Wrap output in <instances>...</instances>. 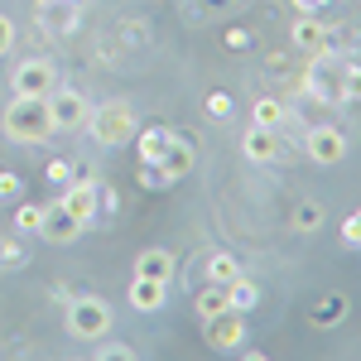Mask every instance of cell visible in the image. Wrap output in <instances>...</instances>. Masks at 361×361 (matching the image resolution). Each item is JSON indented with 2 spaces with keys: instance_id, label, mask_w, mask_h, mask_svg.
<instances>
[{
  "instance_id": "9a60e30c",
  "label": "cell",
  "mask_w": 361,
  "mask_h": 361,
  "mask_svg": "<svg viewBox=\"0 0 361 361\" xmlns=\"http://www.w3.org/2000/svg\"><path fill=\"white\" fill-rule=\"evenodd\" d=\"M347 313H352L347 294H323L318 304L308 308V323H313V328H337V323H342Z\"/></svg>"
},
{
  "instance_id": "4fadbf2b",
  "label": "cell",
  "mask_w": 361,
  "mask_h": 361,
  "mask_svg": "<svg viewBox=\"0 0 361 361\" xmlns=\"http://www.w3.org/2000/svg\"><path fill=\"white\" fill-rule=\"evenodd\" d=\"M159 164H164V173L173 178V183H178V178H188V173L197 169V145H193V140H183V135H173Z\"/></svg>"
},
{
  "instance_id": "8992f818",
  "label": "cell",
  "mask_w": 361,
  "mask_h": 361,
  "mask_svg": "<svg viewBox=\"0 0 361 361\" xmlns=\"http://www.w3.org/2000/svg\"><path fill=\"white\" fill-rule=\"evenodd\" d=\"M10 87H15V97H49L58 87V73L49 58H25L10 68Z\"/></svg>"
},
{
  "instance_id": "ac0fdd59",
  "label": "cell",
  "mask_w": 361,
  "mask_h": 361,
  "mask_svg": "<svg viewBox=\"0 0 361 361\" xmlns=\"http://www.w3.org/2000/svg\"><path fill=\"white\" fill-rule=\"evenodd\" d=\"M226 308H236V313H255L260 308V284L250 275H236L226 284Z\"/></svg>"
},
{
  "instance_id": "f546056e",
  "label": "cell",
  "mask_w": 361,
  "mask_h": 361,
  "mask_svg": "<svg viewBox=\"0 0 361 361\" xmlns=\"http://www.w3.org/2000/svg\"><path fill=\"white\" fill-rule=\"evenodd\" d=\"M202 111L212 116V121H226V116H231V97H226V92H207V97H202Z\"/></svg>"
},
{
  "instance_id": "6da1fadb",
  "label": "cell",
  "mask_w": 361,
  "mask_h": 361,
  "mask_svg": "<svg viewBox=\"0 0 361 361\" xmlns=\"http://www.w3.org/2000/svg\"><path fill=\"white\" fill-rule=\"evenodd\" d=\"M0 130H5L10 145H44V140L54 135V121H49L44 97H15L0 111Z\"/></svg>"
},
{
  "instance_id": "836d02e7",
  "label": "cell",
  "mask_w": 361,
  "mask_h": 361,
  "mask_svg": "<svg viewBox=\"0 0 361 361\" xmlns=\"http://www.w3.org/2000/svg\"><path fill=\"white\" fill-rule=\"evenodd\" d=\"M68 173H73L68 159H54V164H49V178H54V183H68Z\"/></svg>"
},
{
  "instance_id": "ba28073f",
  "label": "cell",
  "mask_w": 361,
  "mask_h": 361,
  "mask_svg": "<svg viewBox=\"0 0 361 361\" xmlns=\"http://www.w3.org/2000/svg\"><path fill=\"white\" fill-rule=\"evenodd\" d=\"M289 44H294V54H304V58L333 54V29L323 25L318 15H299V20L289 25Z\"/></svg>"
},
{
  "instance_id": "d6986e66",
  "label": "cell",
  "mask_w": 361,
  "mask_h": 361,
  "mask_svg": "<svg viewBox=\"0 0 361 361\" xmlns=\"http://www.w3.org/2000/svg\"><path fill=\"white\" fill-rule=\"evenodd\" d=\"M289 121V106L275 102V97H255L250 102V126H260V130H279Z\"/></svg>"
},
{
  "instance_id": "9c48e42d",
  "label": "cell",
  "mask_w": 361,
  "mask_h": 361,
  "mask_svg": "<svg viewBox=\"0 0 361 361\" xmlns=\"http://www.w3.org/2000/svg\"><path fill=\"white\" fill-rule=\"evenodd\" d=\"M304 149H308V159L313 164H323V169H333L347 159V135L337 130V126H313L304 135Z\"/></svg>"
},
{
  "instance_id": "277c9868",
  "label": "cell",
  "mask_w": 361,
  "mask_h": 361,
  "mask_svg": "<svg viewBox=\"0 0 361 361\" xmlns=\"http://www.w3.org/2000/svg\"><path fill=\"white\" fill-rule=\"evenodd\" d=\"M304 97L308 102H318V106H337L342 102V63L333 68V54H318V58H308V68H304Z\"/></svg>"
},
{
  "instance_id": "44dd1931",
  "label": "cell",
  "mask_w": 361,
  "mask_h": 361,
  "mask_svg": "<svg viewBox=\"0 0 361 361\" xmlns=\"http://www.w3.org/2000/svg\"><path fill=\"white\" fill-rule=\"evenodd\" d=\"M236 275H246V270H241V260L231 250H212L207 255V284H231Z\"/></svg>"
},
{
  "instance_id": "7c38bea8",
  "label": "cell",
  "mask_w": 361,
  "mask_h": 361,
  "mask_svg": "<svg viewBox=\"0 0 361 361\" xmlns=\"http://www.w3.org/2000/svg\"><path fill=\"white\" fill-rule=\"evenodd\" d=\"M241 154H246L250 164H275L279 154H284V145H279V130H260V126H250L246 140H241Z\"/></svg>"
},
{
  "instance_id": "4dcf8cb0",
  "label": "cell",
  "mask_w": 361,
  "mask_h": 361,
  "mask_svg": "<svg viewBox=\"0 0 361 361\" xmlns=\"http://www.w3.org/2000/svg\"><path fill=\"white\" fill-rule=\"evenodd\" d=\"M342 241L352 250H361V207L352 212V217H342Z\"/></svg>"
},
{
  "instance_id": "ffe728a7",
  "label": "cell",
  "mask_w": 361,
  "mask_h": 361,
  "mask_svg": "<svg viewBox=\"0 0 361 361\" xmlns=\"http://www.w3.org/2000/svg\"><path fill=\"white\" fill-rule=\"evenodd\" d=\"M39 15H44L49 34H73L78 29V5H68V0H49Z\"/></svg>"
},
{
  "instance_id": "5bb4252c",
  "label": "cell",
  "mask_w": 361,
  "mask_h": 361,
  "mask_svg": "<svg viewBox=\"0 0 361 361\" xmlns=\"http://www.w3.org/2000/svg\"><path fill=\"white\" fill-rule=\"evenodd\" d=\"M164 304H169V284L164 279H145V275L130 279V308H135V313H159Z\"/></svg>"
},
{
  "instance_id": "603a6c76",
  "label": "cell",
  "mask_w": 361,
  "mask_h": 361,
  "mask_svg": "<svg viewBox=\"0 0 361 361\" xmlns=\"http://www.w3.org/2000/svg\"><path fill=\"white\" fill-rule=\"evenodd\" d=\"M29 265V250L20 241V231L15 236H0V270H25Z\"/></svg>"
},
{
  "instance_id": "8fae6325",
  "label": "cell",
  "mask_w": 361,
  "mask_h": 361,
  "mask_svg": "<svg viewBox=\"0 0 361 361\" xmlns=\"http://www.w3.org/2000/svg\"><path fill=\"white\" fill-rule=\"evenodd\" d=\"M39 236L54 241V246H68V241L82 236V222H78L63 202H49V207H44V222H39Z\"/></svg>"
},
{
  "instance_id": "52a82bcc",
  "label": "cell",
  "mask_w": 361,
  "mask_h": 361,
  "mask_svg": "<svg viewBox=\"0 0 361 361\" xmlns=\"http://www.w3.org/2000/svg\"><path fill=\"white\" fill-rule=\"evenodd\" d=\"M202 337H207V347H217V352H236V347L246 342V313L222 308V313L202 318Z\"/></svg>"
},
{
  "instance_id": "83f0119b",
  "label": "cell",
  "mask_w": 361,
  "mask_h": 361,
  "mask_svg": "<svg viewBox=\"0 0 361 361\" xmlns=\"http://www.w3.org/2000/svg\"><path fill=\"white\" fill-rule=\"evenodd\" d=\"M0 197H5V202H20V197H25V178H20L15 169H0Z\"/></svg>"
},
{
  "instance_id": "2e32d148",
  "label": "cell",
  "mask_w": 361,
  "mask_h": 361,
  "mask_svg": "<svg viewBox=\"0 0 361 361\" xmlns=\"http://www.w3.org/2000/svg\"><path fill=\"white\" fill-rule=\"evenodd\" d=\"M135 275H145V279H173V255H169L164 246H149V250H140L135 255Z\"/></svg>"
},
{
  "instance_id": "d590c367",
  "label": "cell",
  "mask_w": 361,
  "mask_h": 361,
  "mask_svg": "<svg viewBox=\"0 0 361 361\" xmlns=\"http://www.w3.org/2000/svg\"><path fill=\"white\" fill-rule=\"evenodd\" d=\"M68 5H87V0H68Z\"/></svg>"
},
{
  "instance_id": "7a4b0ae2",
  "label": "cell",
  "mask_w": 361,
  "mask_h": 361,
  "mask_svg": "<svg viewBox=\"0 0 361 361\" xmlns=\"http://www.w3.org/2000/svg\"><path fill=\"white\" fill-rule=\"evenodd\" d=\"M87 130H92V140H97V145L116 149V145L135 140L140 126H135L130 102H102V106H92V111H87Z\"/></svg>"
},
{
  "instance_id": "1f68e13d",
  "label": "cell",
  "mask_w": 361,
  "mask_h": 361,
  "mask_svg": "<svg viewBox=\"0 0 361 361\" xmlns=\"http://www.w3.org/2000/svg\"><path fill=\"white\" fill-rule=\"evenodd\" d=\"M10 49H15V20H10V15H0V58L10 54Z\"/></svg>"
},
{
  "instance_id": "30bf717a",
  "label": "cell",
  "mask_w": 361,
  "mask_h": 361,
  "mask_svg": "<svg viewBox=\"0 0 361 361\" xmlns=\"http://www.w3.org/2000/svg\"><path fill=\"white\" fill-rule=\"evenodd\" d=\"M73 217L82 226L97 222V212H102V193H97V183H87V178H73V183H63V197H58Z\"/></svg>"
},
{
  "instance_id": "4316f807",
  "label": "cell",
  "mask_w": 361,
  "mask_h": 361,
  "mask_svg": "<svg viewBox=\"0 0 361 361\" xmlns=\"http://www.w3.org/2000/svg\"><path fill=\"white\" fill-rule=\"evenodd\" d=\"M342 102H361V63H342Z\"/></svg>"
},
{
  "instance_id": "3957f363",
  "label": "cell",
  "mask_w": 361,
  "mask_h": 361,
  "mask_svg": "<svg viewBox=\"0 0 361 361\" xmlns=\"http://www.w3.org/2000/svg\"><path fill=\"white\" fill-rule=\"evenodd\" d=\"M116 323V313L106 299H97V294H78L73 304H68V333L78 337V342H97V337H106Z\"/></svg>"
},
{
  "instance_id": "e0dca14e",
  "label": "cell",
  "mask_w": 361,
  "mask_h": 361,
  "mask_svg": "<svg viewBox=\"0 0 361 361\" xmlns=\"http://www.w3.org/2000/svg\"><path fill=\"white\" fill-rule=\"evenodd\" d=\"M135 145H140V164H159L169 149V140H173V130L169 126H145V130H135Z\"/></svg>"
},
{
  "instance_id": "e575fe53",
  "label": "cell",
  "mask_w": 361,
  "mask_h": 361,
  "mask_svg": "<svg viewBox=\"0 0 361 361\" xmlns=\"http://www.w3.org/2000/svg\"><path fill=\"white\" fill-rule=\"evenodd\" d=\"M289 5H294V10H299V15H318V10H323V5H328V0H289Z\"/></svg>"
},
{
  "instance_id": "484cf974",
  "label": "cell",
  "mask_w": 361,
  "mask_h": 361,
  "mask_svg": "<svg viewBox=\"0 0 361 361\" xmlns=\"http://www.w3.org/2000/svg\"><path fill=\"white\" fill-rule=\"evenodd\" d=\"M97 361H135V347L111 342V333H106V337H97Z\"/></svg>"
},
{
  "instance_id": "5b68a950",
  "label": "cell",
  "mask_w": 361,
  "mask_h": 361,
  "mask_svg": "<svg viewBox=\"0 0 361 361\" xmlns=\"http://www.w3.org/2000/svg\"><path fill=\"white\" fill-rule=\"evenodd\" d=\"M44 106H49L54 130H82V126H87V111H92V102H87L78 87H54V92L44 97Z\"/></svg>"
},
{
  "instance_id": "d4e9b609",
  "label": "cell",
  "mask_w": 361,
  "mask_h": 361,
  "mask_svg": "<svg viewBox=\"0 0 361 361\" xmlns=\"http://www.w3.org/2000/svg\"><path fill=\"white\" fill-rule=\"evenodd\" d=\"M226 308V284H207L202 294H197V318H212V313H222Z\"/></svg>"
},
{
  "instance_id": "7402d4cb",
  "label": "cell",
  "mask_w": 361,
  "mask_h": 361,
  "mask_svg": "<svg viewBox=\"0 0 361 361\" xmlns=\"http://www.w3.org/2000/svg\"><path fill=\"white\" fill-rule=\"evenodd\" d=\"M323 202H313V197H304L299 207H294V217H289V226L299 231V236H313V231H323Z\"/></svg>"
},
{
  "instance_id": "cb8c5ba5",
  "label": "cell",
  "mask_w": 361,
  "mask_h": 361,
  "mask_svg": "<svg viewBox=\"0 0 361 361\" xmlns=\"http://www.w3.org/2000/svg\"><path fill=\"white\" fill-rule=\"evenodd\" d=\"M39 222H44V207H39V202H25V197H20V207H15L10 226H15V231L25 236V231H39Z\"/></svg>"
},
{
  "instance_id": "f1b7e54d",
  "label": "cell",
  "mask_w": 361,
  "mask_h": 361,
  "mask_svg": "<svg viewBox=\"0 0 361 361\" xmlns=\"http://www.w3.org/2000/svg\"><path fill=\"white\" fill-rule=\"evenodd\" d=\"M140 183L149 188V193H159V188H169L173 178L164 173V164H140Z\"/></svg>"
},
{
  "instance_id": "d6a6232c",
  "label": "cell",
  "mask_w": 361,
  "mask_h": 361,
  "mask_svg": "<svg viewBox=\"0 0 361 361\" xmlns=\"http://www.w3.org/2000/svg\"><path fill=\"white\" fill-rule=\"evenodd\" d=\"M246 44H250V29H241V25L226 29V49H246Z\"/></svg>"
}]
</instances>
